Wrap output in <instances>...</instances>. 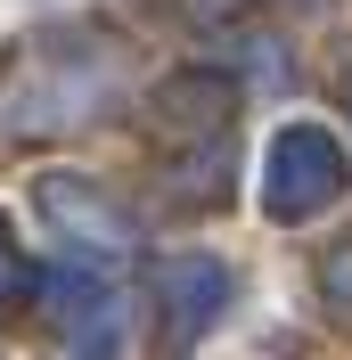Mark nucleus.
Instances as JSON below:
<instances>
[{
  "mask_svg": "<svg viewBox=\"0 0 352 360\" xmlns=\"http://www.w3.org/2000/svg\"><path fill=\"white\" fill-rule=\"evenodd\" d=\"M328 180H336L328 139H320V131H295V139H287V188H270V205H279V213H303V205L328 197Z\"/></svg>",
  "mask_w": 352,
  "mask_h": 360,
  "instance_id": "f257e3e1",
  "label": "nucleus"
}]
</instances>
